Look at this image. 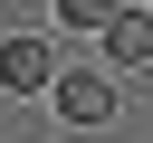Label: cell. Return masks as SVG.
I'll list each match as a JSON object with an SVG mask.
<instances>
[{"label": "cell", "instance_id": "cell-1", "mask_svg": "<svg viewBox=\"0 0 153 143\" xmlns=\"http://www.w3.org/2000/svg\"><path fill=\"white\" fill-rule=\"evenodd\" d=\"M48 105H57V124H76V133H96V124H115V105H124V86H115V67H67Z\"/></svg>", "mask_w": 153, "mask_h": 143}, {"label": "cell", "instance_id": "cell-2", "mask_svg": "<svg viewBox=\"0 0 153 143\" xmlns=\"http://www.w3.org/2000/svg\"><path fill=\"white\" fill-rule=\"evenodd\" d=\"M57 48L38 38V29H19V38H0V95H57Z\"/></svg>", "mask_w": 153, "mask_h": 143}, {"label": "cell", "instance_id": "cell-3", "mask_svg": "<svg viewBox=\"0 0 153 143\" xmlns=\"http://www.w3.org/2000/svg\"><path fill=\"white\" fill-rule=\"evenodd\" d=\"M96 48H105V67H115V76H143V67H153V10L134 0V10H124V19L96 38Z\"/></svg>", "mask_w": 153, "mask_h": 143}, {"label": "cell", "instance_id": "cell-4", "mask_svg": "<svg viewBox=\"0 0 153 143\" xmlns=\"http://www.w3.org/2000/svg\"><path fill=\"white\" fill-rule=\"evenodd\" d=\"M124 10H134V0H57V29H76V38H105Z\"/></svg>", "mask_w": 153, "mask_h": 143}]
</instances>
